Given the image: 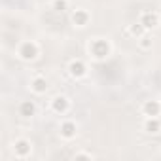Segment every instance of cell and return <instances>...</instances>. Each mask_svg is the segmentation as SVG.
Listing matches in <instances>:
<instances>
[{
	"label": "cell",
	"mask_w": 161,
	"mask_h": 161,
	"mask_svg": "<svg viewBox=\"0 0 161 161\" xmlns=\"http://www.w3.org/2000/svg\"><path fill=\"white\" fill-rule=\"evenodd\" d=\"M89 51H91L97 59H104V57H108V53H110V44H108L106 40H103V38H95V40L89 44Z\"/></svg>",
	"instance_id": "cell-1"
},
{
	"label": "cell",
	"mask_w": 161,
	"mask_h": 161,
	"mask_svg": "<svg viewBox=\"0 0 161 161\" xmlns=\"http://www.w3.org/2000/svg\"><path fill=\"white\" fill-rule=\"evenodd\" d=\"M17 53L23 61H32L38 57V46H36V42H23Z\"/></svg>",
	"instance_id": "cell-2"
},
{
	"label": "cell",
	"mask_w": 161,
	"mask_h": 161,
	"mask_svg": "<svg viewBox=\"0 0 161 161\" xmlns=\"http://www.w3.org/2000/svg\"><path fill=\"white\" fill-rule=\"evenodd\" d=\"M31 150H32V144L27 140V138H19L14 142V153L17 159H25L31 155Z\"/></svg>",
	"instance_id": "cell-3"
},
{
	"label": "cell",
	"mask_w": 161,
	"mask_h": 161,
	"mask_svg": "<svg viewBox=\"0 0 161 161\" xmlns=\"http://www.w3.org/2000/svg\"><path fill=\"white\" fill-rule=\"evenodd\" d=\"M140 25H142L146 31H148V29H153V27L159 25V15L153 14V12H144V14L140 15Z\"/></svg>",
	"instance_id": "cell-4"
},
{
	"label": "cell",
	"mask_w": 161,
	"mask_h": 161,
	"mask_svg": "<svg viewBox=\"0 0 161 161\" xmlns=\"http://www.w3.org/2000/svg\"><path fill=\"white\" fill-rule=\"evenodd\" d=\"M68 72H70L72 78H84L87 74V68H86V64L80 61V59H76V61H72L68 64Z\"/></svg>",
	"instance_id": "cell-5"
},
{
	"label": "cell",
	"mask_w": 161,
	"mask_h": 161,
	"mask_svg": "<svg viewBox=\"0 0 161 161\" xmlns=\"http://www.w3.org/2000/svg\"><path fill=\"white\" fill-rule=\"evenodd\" d=\"M144 131L150 133V135H157L161 131V121L157 116H148L146 121H144Z\"/></svg>",
	"instance_id": "cell-6"
},
{
	"label": "cell",
	"mask_w": 161,
	"mask_h": 161,
	"mask_svg": "<svg viewBox=\"0 0 161 161\" xmlns=\"http://www.w3.org/2000/svg\"><path fill=\"white\" fill-rule=\"evenodd\" d=\"M142 112L146 116H159L161 114V103L159 101H146L142 106Z\"/></svg>",
	"instance_id": "cell-7"
},
{
	"label": "cell",
	"mask_w": 161,
	"mask_h": 161,
	"mask_svg": "<svg viewBox=\"0 0 161 161\" xmlns=\"http://www.w3.org/2000/svg\"><path fill=\"white\" fill-rule=\"evenodd\" d=\"M72 21H74L76 27H86L87 21H89V14H87L86 10H82V8H78V10L74 12V15H72Z\"/></svg>",
	"instance_id": "cell-8"
},
{
	"label": "cell",
	"mask_w": 161,
	"mask_h": 161,
	"mask_svg": "<svg viewBox=\"0 0 161 161\" xmlns=\"http://www.w3.org/2000/svg\"><path fill=\"white\" fill-rule=\"evenodd\" d=\"M31 89H32L36 95L46 93V91H47V82H46V78H42V76L34 78V80H32V84H31Z\"/></svg>",
	"instance_id": "cell-9"
},
{
	"label": "cell",
	"mask_w": 161,
	"mask_h": 161,
	"mask_svg": "<svg viewBox=\"0 0 161 161\" xmlns=\"http://www.w3.org/2000/svg\"><path fill=\"white\" fill-rule=\"evenodd\" d=\"M61 136L63 138H74L76 136V123L74 121H64L63 125H61Z\"/></svg>",
	"instance_id": "cell-10"
},
{
	"label": "cell",
	"mask_w": 161,
	"mask_h": 161,
	"mask_svg": "<svg viewBox=\"0 0 161 161\" xmlns=\"http://www.w3.org/2000/svg\"><path fill=\"white\" fill-rule=\"evenodd\" d=\"M53 110L57 114H64L68 110V99L66 97H55L53 99Z\"/></svg>",
	"instance_id": "cell-11"
},
{
	"label": "cell",
	"mask_w": 161,
	"mask_h": 161,
	"mask_svg": "<svg viewBox=\"0 0 161 161\" xmlns=\"http://www.w3.org/2000/svg\"><path fill=\"white\" fill-rule=\"evenodd\" d=\"M34 103L32 101H25L23 104H21V114L25 116V118H29V116H34Z\"/></svg>",
	"instance_id": "cell-12"
},
{
	"label": "cell",
	"mask_w": 161,
	"mask_h": 161,
	"mask_svg": "<svg viewBox=\"0 0 161 161\" xmlns=\"http://www.w3.org/2000/svg\"><path fill=\"white\" fill-rule=\"evenodd\" d=\"M53 10L55 12H66L68 10V0H53Z\"/></svg>",
	"instance_id": "cell-13"
},
{
	"label": "cell",
	"mask_w": 161,
	"mask_h": 161,
	"mask_svg": "<svg viewBox=\"0 0 161 161\" xmlns=\"http://www.w3.org/2000/svg\"><path fill=\"white\" fill-rule=\"evenodd\" d=\"M144 31H146V29H144L140 23H138V25H131V27H129V32H131L133 36H142V32H144Z\"/></svg>",
	"instance_id": "cell-14"
},
{
	"label": "cell",
	"mask_w": 161,
	"mask_h": 161,
	"mask_svg": "<svg viewBox=\"0 0 161 161\" xmlns=\"http://www.w3.org/2000/svg\"><path fill=\"white\" fill-rule=\"evenodd\" d=\"M140 46H142V47H150V46H152L150 36H140Z\"/></svg>",
	"instance_id": "cell-15"
},
{
	"label": "cell",
	"mask_w": 161,
	"mask_h": 161,
	"mask_svg": "<svg viewBox=\"0 0 161 161\" xmlns=\"http://www.w3.org/2000/svg\"><path fill=\"white\" fill-rule=\"evenodd\" d=\"M82 157H86V159H93L91 153H76V155H74V159H82Z\"/></svg>",
	"instance_id": "cell-16"
}]
</instances>
